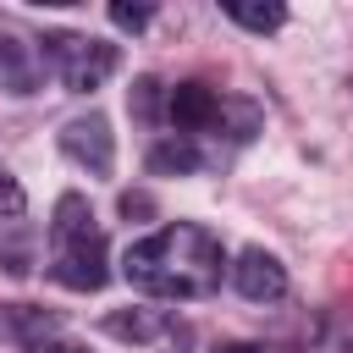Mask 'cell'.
<instances>
[{"mask_svg": "<svg viewBox=\"0 0 353 353\" xmlns=\"http://www.w3.org/2000/svg\"><path fill=\"white\" fill-rule=\"evenodd\" d=\"M221 237L199 221H176V226H160L149 237H138L127 254H121V276L149 292V298H171V303H193V298H210L221 287Z\"/></svg>", "mask_w": 353, "mask_h": 353, "instance_id": "cell-1", "label": "cell"}, {"mask_svg": "<svg viewBox=\"0 0 353 353\" xmlns=\"http://www.w3.org/2000/svg\"><path fill=\"white\" fill-rule=\"evenodd\" d=\"M50 276L72 292H99L110 281L105 265V232L88 210L83 193H61L55 199V221H50Z\"/></svg>", "mask_w": 353, "mask_h": 353, "instance_id": "cell-2", "label": "cell"}, {"mask_svg": "<svg viewBox=\"0 0 353 353\" xmlns=\"http://www.w3.org/2000/svg\"><path fill=\"white\" fill-rule=\"evenodd\" d=\"M44 55H50V66H55V77L72 88V94H94V88H105V77L116 72V44H105V39H88V33H50L44 39Z\"/></svg>", "mask_w": 353, "mask_h": 353, "instance_id": "cell-3", "label": "cell"}, {"mask_svg": "<svg viewBox=\"0 0 353 353\" xmlns=\"http://www.w3.org/2000/svg\"><path fill=\"white\" fill-rule=\"evenodd\" d=\"M55 138H61V154H66V160H77V165L94 171V176H110V165H116V138H110V121H105L99 110L61 121Z\"/></svg>", "mask_w": 353, "mask_h": 353, "instance_id": "cell-4", "label": "cell"}, {"mask_svg": "<svg viewBox=\"0 0 353 353\" xmlns=\"http://www.w3.org/2000/svg\"><path fill=\"white\" fill-rule=\"evenodd\" d=\"M221 94L210 88V83H176L171 94H165V116H171V127L182 132V138H199V132H215L221 127Z\"/></svg>", "mask_w": 353, "mask_h": 353, "instance_id": "cell-5", "label": "cell"}, {"mask_svg": "<svg viewBox=\"0 0 353 353\" xmlns=\"http://www.w3.org/2000/svg\"><path fill=\"white\" fill-rule=\"evenodd\" d=\"M44 61H50V55H44L33 39H22L11 22H0V88H6V94H33Z\"/></svg>", "mask_w": 353, "mask_h": 353, "instance_id": "cell-6", "label": "cell"}, {"mask_svg": "<svg viewBox=\"0 0 353 353\" xmlns=\"http://www.w3.org/2000/svg\"><path fill=\"white\" fill-rule=\"evenodd\" d=\"M232 281H237V292H243L248 303H276V298H287V265H281L276 254H265V248H243L237 265H232Z\"/></svg>", "mask_w": 353, "mask_h": 353, "instance_id": "cell-7", "label": "cell"}, {"mask_svg": "<svg viewBox=\"0 0 353 353\" xmlns=\"http://www.w3.org/2000/svg\"><path fill=\"white\" fill-rule=\"evenodd\" d=\"M55 325H61L55 309H39V303H0V336H6V342L39 347V342H50Z\"/></svg>", "mask_w": 353, "mask_h": 353, "instance_id": "cell-8", "label": "cell"}, {"mask_svg": "<svg viewBox=\"0 0 353 353\" xmlns=\"http://www.w3.org/2000/svg\"><path fill=\"white\" fill-rule=\"evenodd\" d=\"M105 331L121 336V342H154V336H171L176 320L160 314V309H110L105 314Z\"/></svg>", "mask_w": 353, "mask_h": 353, "instance_id": "cell-9", "label": "cell"}, {"mask_svg": "<svg viewBox=\"0 0 353 353\" xmlns=\"http://www.w3.org/2000/svg\"><path fill=\"white\" fill-rule=\"evenodd\" d=\"M232 22H243L248 33H276L281 22H287V6H276V0H226L221 6Z\"/></svg>", "mask_w": 353, "mask_h": 353, "instance_id": "cell-10", "label": "cell"}, {"mask_svg": "<svg viewBox=\"0 0 353 353\" xmlns=\"http://www.w3.org/2000/svg\"><path fill=\"white\" fill-rule=\"evenodd\" d=\"M199 165H204V154H199V143L182 138V132L149 149V171H160V176H171V171H199Z\"/></svg>", "mask_w": 353, "mask_h": 353, "instance_id": "cell-11", "label": "cell"}, {"mask_svg": "<svg viewBox=\"0 0 353 353\" xmlns=\"http://www.w3.org/2000/svg\"><path fill=\"white\" fill-rule=\"evenodd\" d=\"M28 210V193H22V182L6 171V160H0V215H22Z\"/></svg>", "mask_w": 353, "mask_h": 353, "instance_id": "cell-12", "label": "cell"}, {"mask_svg": "<svg viewBox=\"0 0 353 353\" xmlns=\"http://www.w3.org/2000/svg\"><path fill=\"white\" fill-rule=\"evenodd\" d=\"M132 110H138L143 121H154V110H160V83H154V77H138V83H132Z\"/></svg>", "mask_w": 353, "mask_h": 353, "instance_id": "cell-13", "label": "cell"}, {"mask_svg": "<svg viewBox=\"0 0 353 353\" xmlns=\"http://www.w3.org/2000/svg\"><path fill=\"white\" fill-rule=\"evenodd\" d=\"M149 17H154L149 6H110V22H116V28H132V33H138Z\"/></svg>", "mask_w": 353, "mask_h": 353, "instance_id": "cell-14", "label": "cell"}, {"mask_svg": "<svg viewBox=\"0 0 353 353\" xmlns=\"http://www.w3.org/2000/svg\"><path fill=\"white\" fill-rule=\"evenodd\" d=\"M121 215H149V199L143 193H121Z\"/></svg>", "mask_w": 353, "mask_h": 353, "instance_id": "cell-15", "label": "cell"}, {"mask_svg": "<svg viewBox=\"0 0 353 353\" xmlns=\"http://www.w3.org/2000/svg\"><path fill=\"white\" fill-rule=\"evenodd\" d=\"M28 353H88V347H77V342H39V347H28Z\"/></svg>", "mask_w": 353, "mask_h": 353, "instance_id": "cell-16", "label": "cell"}, {"mask_svg": "<svg viewBox=\"0 0 353 353\" xmlns=\"http://www.w3.org/2000/svg\"><path fill=\"white\" fill-rule=\"evenodd\" d=\"M215 353H265V347H254V342H221Z\"/></svg>", "mask_w": 353, "mask_h": 353, "instance_id": "cell-17", "label": "cell"}]
</instances>
